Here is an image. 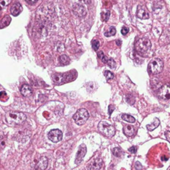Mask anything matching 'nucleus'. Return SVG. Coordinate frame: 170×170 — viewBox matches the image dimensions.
<instances>
[{
	"label": "nucleus",
	"instance_id": "nucleus-11",
	"mask_svg": "<svg viewBox=\"0 0 170 170\" xmlns=\"http://www.w3.org/2000/svg\"><path fill=\"white\" fill-rule=\"evenodd\" d=\"M73 12L78 17H83L86 15V9L80 4H75L73 7Z\"/></svg>",
	"mask_w": 170,
	"mask_h": 170
},
{
	"label": "nucleus",
	"instance_id": "nucleus-12",
	"mask_svg": "<svg viewBox=\"0 0 170 170\" xmlns=\"http://www.w3.org/2000/svg\"><path fill=\"white\" fill-rule=\"evenodd\" d=\"M21 93L25 97H29L31 96L33 94V89L28 84H23L21 88Z\"/></svg>",
	"mask_w": 170,
	"mask_h": 170
},
{
	"label": "nucleus",
	"instance_id": "nucleus-24",
	"mask_svg": "<svg viewBox=\"0 0 170 170\" xmlns=\"http://www.w3.org/2000/svg\"><path fill=\"white\" fill-rule=\"evenodd\" d=\"M110 15V11H103L101 13V18H102V20L103 21H106L107 20L109 19V17Z\"/></svg>",
	"mask_w": 170,
	"mask_h": 170
},
{
	"label": "nucleus",
	"instance_id": "nucleus-5",
	"mask_svg": "<svg viewBox=\"0 0 170 170\" xmlns=\"http://www.w3.org/2000/svg\"><path fill=\"white\" fill-rule=\"evenodd\" d=\"M98 130L105 136L109 138L114 136L116 132V130L113 126L108 124L104 121H102L98 124Z\"/></svg>",
	"mask_w": 170,
	"mask_h": 170
},
{
	"label": "nucleus",
	"instance_id": "nucleus-28",
	"mask_svg": "<svg viewBox=\"0 0 170 170\" xmlns=\"http://www.w3.org/2000/svg\"><path fill=\"white\" fill-rule=\"evenodd\" d=\"M5 147V140L3 136H0V150H2Z\"/></svg>",
	"mask_w": 170,
	"mask_h": 170
},
{
	"label": "nucleus",
	"instance_id": "nucleus-23",
	"mask_svg": "<svg viewBox=\"0 0 170 170\" xmlns=\"http://www.w3.org/2000/svg\"><path fill=\"white\" fill-rule=\"evenodd\" d=\"M113 154L116 157L120 158L123 154V152L120 148H114L113 150Z\"/></svg>",
	"mask_w": 170,
	"mask_h": 170
},
{
	"label": "nucleus",
	"instance_id": "nucleus-35",
	"mask_svg": "<svg viewBox=\"0 0 170 170\" xmlns=\"http://www.w3.org/2000/svg\"><path fill=\"white\" fill-rule=\"evenodd\" d=\"M115 109V107L113 105H110L109 107H108V113H109V114L110 115L112 113H113V111Z\"/></svg>",
	"mask_w": 170,
	"mask_h": 170
},
{
	"label": "nucleus",
	"instance_id": "nucleus-14",
	"mask_svg": "<svg viewBox=\"0 0 170 170\" xmlns=\"http://www.w3.org/2000/svg\"><path fill=\"white\" fill-rule=\"evenodd\" d=\"M22 10L23 8L21 4L19 3H16L14 5H12L10 11H11V13L13 16H18L21 13Z\"/></svg>",
	"mask_w": 170,
	"mask_h": 170
},
{
	"label": "nucleus",
	"instance_id": "nucleus-9",
	"mask_svg": "<svg viewBox=\"0 0 170 170\" xmlns=\"http://www.w3.org/2000/svg\"><path fill=\"white\" fill-rule=\"evenodd\" d=\"M136 16L141 19H147L149 18V13L144 6H139L138 8Z\"/></svg>",
	"mask_w": 170,
	"mask_h": 170
},
{
	"label": "nucleus",
	"instance_id": "nucleus-36",
	"mask_svg": "<svg viewBox=\"0 0 170 170\" xmlns=\"http://www.w3.org/2000/svg\"><path fill=\"white\" fill-rule=\"evenodd\" d=\"M26 2L30 5H33L37 2V0H25Z\"/></svg>",
	"mask_w": 170,
	"mask_h": 170
},
{
	"label": "nucleus",
	"instance_id": "nucleus-33",
	"mask_svg": "<svg viewBox=\"0 0 170 170\" xmlns=\"http://www.w3.org/2000/svg\"><path fill=\"white\" fill-rule=\"evenodd\" d=\"M135 168L137 170H141V169H142L143 167H142V165L140 164V162H136Z\"/></svg>",
	"mask_w": 170,
	"mask_h": 170
},
{
	"label": "nucleus",
	"instance_id": "nucleus-20",
	"mask_svg": "<svg viewBox=\"0 0 170 170\" xmlns=\"http://www.w3.org/2000/svg\"><path fill=\"white\" fill-rule=\"evenodd\" d=\"M59 61L63 65H67V64H69L70 63V59L69 57L67 56L66 55H63L59 57Z\"/></svg>",
	"mask_w": 170,
	"mask_h": 170
},
{
	"label": "nucleus",
	"instance_id": "nucleus-27",
	"mask_svg": "<svg viewBox=\"0 0 170 170\" xmlns=\"http://www.w3.org/2000/svg\"><path fill=\"white\" fill-rule=\"evenodd\" d=\"M106 63H107L108 65L109 66V67L110 68V69H115L116 63H115V61L114 60V59H108V60H107Z\"/></svg>",
	"mask_w": 170,
	"mask_h": 170
},
{
	"label": "nucleus",
	"instance_id": "nucleus-7",
	"mask_svg": "<svg viewBox=\"0 0 170 170\" xmlns=\"http://www.w3.org/2000/svg\"><path fill=\"white\" fill-rule=\"evenodd\" d=\"M158 96L161 99L164 100H168L170 98V87L168 84L162 86L159 89Z\"/></svg>",
	"mask_w": 170,
	"mask_h": 170
},
{
	"label": "nucleus",
	"instance_id": "nucleus-30",
	"mask_svg": "<svg viewBox=\"0 0 170 170\" xmlns=\"http://www.w3.org/2000/svg\"><path fill=\"white\" fill-rule=\"evenodd\" d=\"M4 98H5V100H8V95L5 91H2L0 92V100L1 101H5Z\"/></svg>",
	"mask_w": 170,
	"mask_h": 170
},
{
	"label": "nucleus",
	"instance_id": "nucleus-15",
	"mask_svg": "<svg viewBox=\"0 0 170 170\" xmlns=\"http://www.w3.org/2000/svg\"><path fill=\"white\" fill-rule=\"evenodd\" d=\"M123 132L124 134L127 136H133L135 134V129L134 128L130 125H126L124 126V127L123 128Z\"/></svg>",
	"mask_w": 170,
	"mask_h": 170
},
{
	"label": "nucleus",
	"instance_id": "nucleus-4",
	"mask_svg": "<svg viewBox=\"0 0 170 170\" xmlns=\"http://www.w3.org/2000/svg\"><path fill=\"white\" fill-rule=\"evenodd\" d=\"M88 118H89V114H88L87 110L84 109V108L78 110L73 116V120L79 126L84 124L87 121Z\"/></svg>",
	"mask_w": 170,
	"mask_h": 170
},
{
	"label": "nucleus",
	"instance_id": "nucleus-3",
	"mask_svg": "<svg viewBox=\"0 0 170 170\" xmlns=\"http://www.w3.org/2000/svg\"><path fill=\"white\" fill-rule=\"evenodd\" d=\"M164 69V63L158 58L152 60L148 64V71L151 74H158L160 73Z\"/></svg>",
	"mask_w": 170,
	"mask_h": 170
},
{
	"label": "nucleus",
	"instance_id": "nucleus-32",
	"mask_svg": "<svg viewBox=\"0 0 170 170\" xmlns=\"http://www.w3.org/2000/svg\"><path fill=\"white\" fill-rule=\"evenodd\" d=\"M128 31H129V29L128 28H126V27H123V28H122L121 29V33L123 35H126V34L128 33Z\"/></svg>",
	"mask_w": 170,
	"mask_h": 170
},
{
	"label": "nucleus",
	"instance_id": "nucleus-29",
	"mask_svg": "<svg viewBox=\"0 0 170 170\" xmlns=\"http://www.w3.org/2000/svg\"><path fill=\"white\" fill-rule=\"evenodd\" d=\"M92 47L94 51H97L100 47V43L98 40H94L92 43Z\"/></svg>",
	"mask_w": 170,
	"mask_h": 170
},
{
	"label": "nucleus",
	"instance_id": "nucleus-22",
	"mask_svg": "<svg viewBox=\"0 0 170 170\" xmlns=\"http://www.w3.org/2000/svg\"><path fill=\"white\" fill-rule=\"evenodd\" d=\"M11 2V0H0V11L5 9Z\"/></svg>",
	"mask_w": 170,
	"mask_h": 170
},
{
	"label": "nucleus",
	"instance_id": "nucleus-6",
	"mask_svg": "<svg viewBox=\"0 0 170 170\" xmlns=\"http://www.w3.org/2000/svg\"><path fill=\"white\" fill-rule=\"evenodd\" d=\"M48 138L54 143L59 142L61 141L63 138L62 132L59 129H54V130H51L48 133Z\"/></svg>",
	"mask_w": 170,
	"mask_h": 170
},
{
	"label": "nucleus",
	"instance_id": "nucleus-34",
	"mask_svg": "<svg viewBox=\"0 0 170 170\" xmlns=\"http://www.w3.org/2000/svg\"><path fill=\"white\" fill-rule=\"evenodd\" d=\"M128 151L131 153H133V154H135L137 152V148L136 146H132V147L128 149Z\"/></svg>",
	"mask_w": 170,
	"mask_h": 170
},
{
	"label": "nucleus",
	"instance_id": "nucleus-18",
	"mask_svg": "<svg viewBox=\"0 0 170 170\" xmlns=\"http://www.w3.org/2000/svg\"><path fill=\"white\" fill-rule=\"evenodd\" d=\"M11 19L9 15L5 16L2 20L1 23H0V27H1V28H5V27H7L9 25V23H11Z\"/></svg>",
	"mask_w": 170,
	"mask_h": 170
},
{
	"label": "nucleus",
	"instance_id": "nucleus-31",
	"mask_svg": "<svg viewBox=\"0 0 170 170\" xmlns=\"http://www.w3.org/2000/svg\"><path fill=\"white\" fill-rule=\"evenodd\" d=\"M126 101H127V103H128L130 104H133L134 103L135 100H134V97L132 96L131 94H130L126 97Z\"/></svg>",
	"mask_w": 170,
	"mask_h": 170
},
{
	"label": "nucleus",
	"instance_id": "nucleus-21",
	"mask_svg": "<svg viewBox=\"0 0 170 170\" xmlns=\"http://www.w3.org/2000/svg\"><path fill=\"white\" fill-rule=\"evenodd\" d=\"M116 28L114 27H110L109 29L104 33V35L106 37L114 36L116 34Z\"/></svg>",
	"mask_w": 170,
	"mask_h": 170
},
{
	"label": "nucleus",
	"instance_id": "nucleus-37",
	"mask_svg": "<svg viewBox=\"0 0 170 170\" xmlns=\"http://www.w3.org/2000/svg\"><path fill=\"white\" fill-rule=\"evenodd\" d=\"M169 134H170V132H169V130L166 131L165 132V137H166V139H167L168 142H169V140H170V139H169Z\"/></svg>",
	"mask_w": 170,
	"mask_h": 170
},
{
	"label": "nucleus",
	"instance_id": "nucleus-10",
	"mask_svg": "<svg viewBox=\"0 0 170 170\" xmlns=\"http://www.w3.org/2000/svg\"><path fill=\"white\" fill-rule=\"evenodd\" d=\"M102 165H103V159L101 158H96L92 162L89 166L88 169L89 170H100Z\"/></svg>",
	"mask_w": 170,
	"mask_h": 170
},
{
	"label": "nucleus",
	"instance_id": "nucleus-2",
	"mask_svg": "<svg viewBox=\"0 0 170 170\" xmlns=\"http://www.w3.org/2000/svg\"><path fill=\"white\" fill-rule=\"evenodd\" d=\"M152 44L148 39L143 37L139 39L135 44V49L140 55H144L150 49Z\"/></svg>",
	"mask_w": 170,
	"mask_h": 170
},
{
	"label": "nucleus",
	"instance_id": "nucleus-38",
	"mask_svg": "<svg viewBox=\"0 0 170 170\" xmlns=\"http://www.w3.org/2000/svg\"><path fill=\"white\" fill-rule=\"evenodd\" d=\"M116 42L118 43V45H120V41H116Z\"/></svg>",
	"mask_w": 170,
	"mask_h": 170
},
{
	"label": "nucleus",
	"instance_id": "nucleus-1",
	"mask_svg": "<svg viewBox=\"0 0 170 170\" xmlns=\"http://www.w3.org/2000/svg\"><path fill=\"white\" fill-rule=\"evenodd\" d=\"M26 118V115L24 113L18 111H9L5 115L6 122L11 126L21 124L25 121Z\"/></svg>",
	"mask_w": 170,
	"mask_h": 170
},
{
	"label": "nucleus",
	"instance_id": "nucleus-26",
	"mask_svg": "<svg viewBox=\"0 0 170 170\" xmlns=\"http://www.w3.org/2000/svg\"><path fill=\"white\" fill-rule=\"evenodd\" d=\"M104 74L105 77H106V79L107 80L113 79L114 78V74L112 72H110V71H109V70H105L104 73Z\"/></svg>",
	"mask_w": 170,
	"mask_h": 170
},
{
	"label": "nucleus",
	"instance_id": "nucleus-25",
	"mask_svg": "<svg viewBox=\"0 0 170 170\" xmlns=\"http://www.w3.org/2000/svg\"><path fill=\"white\" fill-rule=\"evenodd\" d=\"M98 57L104 63H106L108 58L106 56L104 55V54L103 53V51H100L98 53Z\"/></svg>",
	"mask_w": 170,
	"mask_h": 170
},
{
	"label": "nucleus",
	"instance_id": "nucleus-16",
	"mask_svg": "<svg viewBox=\"0 0 170 170\" xmlns=\"http://www.w3.org/2000/svg\"><path fill=\"white\" fill-rule=\"evenodd\" d=\"M159 124H160V122H159V119L158 118H155L154 121H153L150 124L147 125L148 130L149 131H153L159 126Z\"/></svg>",
	"mask_w": 170,
	"mask_h": 170
},
{
	"label": "nucleus",
	"instance_id": "nucleus-8",
	"mask_svg": "<svg viewBox=\"0 0 170 170\" xmlns=\"http://www.w3.org/2000/svg\"><path fill=\"white\" fill-rule=\"evenodd\" d=\"M87 153V147L84 144H82L79 149L77 155H76V159H75V164L77 165H79L80 164L81 162L83 161V159L84 157L85 154Z\"/></svg>",
	"mask_w": 170,
	"mask_h": 170
},
{
	"label": "nucleus",
	"instance_id": "nucleus-13",
	"mask_svg": "<svg viewBox=\"0 0 170 170\" xmlns=\"http://www.w3.org/2000/svg\"><path fill=\"white\" fill-rule=\"evenodd\" d=\"M52 79L53 82L57 84H60L63 83L65 82V79H64V74L61 73H55L53 74Z\"/></svg>",
	"mask_w": 170,
	"mask_h": 170
},
{
	"label": "nucleus",
	"instance_id": "nucleus-19",
	"mask_svg": "<svg viewBox=\"0 0 170 170\" xmlns=\"http://www.w3.org/2000/svg\"><path fill=\"white\" fill-rule=\"evenodd\" d=\"M122 119L126 122H130V123H134L136 122L135 118L132 116L130 115V114H124L122 115Z\"/></svg>",
	"mask_w": 170,
	"mask_h": 170
},
{
	"label": "nucleus",
	"instance_id": "nucleus-17",
	"mask_svg": "<svg viewBox=\"0 0 170 170\" xmlns=\"http://www.w3.org/2000/svg\"><path fill=\"white\" fill-rule=\"evenodd\" d=\"M37 165L43 170L45 169L48 165V159L46 157H41L40 158Z\"/></svg>",
	"mask_w": 170,
	"mask_h": 170
}]
</instances>
